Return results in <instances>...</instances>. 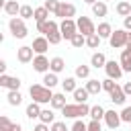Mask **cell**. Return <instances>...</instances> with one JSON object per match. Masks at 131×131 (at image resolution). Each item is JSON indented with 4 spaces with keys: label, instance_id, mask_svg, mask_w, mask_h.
<instances>
[{
    "label": "cell",
    "instance_id": "cell-36",
    "mask_svg": "<svg viewBox=\"0 0 131 131\" xmlns=\"http://www.w3.org/2000/svg\"><path fill=\"white\" fill-rule=\"evenodd\" d=\"M90 76V68L88 66H84V63H80V66H76V78H88Z\"/></svg>",
    "mask_w": 131,
    "mask_h": 131
},
{
    "label": "cell",
    "instance_id": "cell-38",
    "mask_svg": "<svg viewBox=\"0 0 131 131\" xmlns=\"http://www.w3.org/2000/svg\"><path fill=\"white\" fill-rule=\"evenodd\" d=\"M117 88V82L113 80V78H106V80H102V90H106V92H113Z\"/></svg>",
    "mask_w": 131,
    "mask_h": 131
},
{
    "label": "cell",
    "instance_id": "cell-11",
    "mask_svg": "<svg viewBox=\"0 0 131 131\" xmlns=\"http://www.w3.org/2000/svg\"><path fill=\"white\" fill-rule=\"evenodd\" d=\"M37 31L43 33V37H49V35H53V33L59 31V25H57L55 20H45V23L37 25Z\"/></svg>",
    "mask_w": 131,
    "mask_h": 131
},
{
    "label": "cell",
    "instance_id": "cell-15",
    "mask_svg": "<svg viewBox=\"0 0 131 131\" xmlns=\"http://www.w3.org/2000/svg\"><path fill=\"white\" fill-rule=\"evenodd\" d=\"M4 12L8 14V16H16V14H20V4L16 2V0H6V4H4Z\"/></svg>",
    "mask_w": 131,
    "mask_h": 131
},
{
    "label": "cell",
    "instance_id": "cell-20",
    "mask_svg": "<svg viewBox=\"0 0 131 131\" xmlns=\"http://www.w3.org/2000/svg\"><path fill=\"white\" fill-rule=\"evenodd\" d=\"M41 111H43V108H41V104H39V102H31V104L27 106L25 115H27L29 119H39V117H41Z\"/></svg>",
    "mask_w": 131,
    "mask_h": 131
},
{
    "label": "cell",
    "instance_id": "cell-17",
    "mask_svg": "<svg viewBox=\"0 0 131 131\" xmlns=\"http://www.w3.org/2000/svg\"><path fill=\"white\" fill-rule=\"evenodd\" d=\"M106 61H108V59H106V57H104V53H100V51L92 53V57H90V66H92V68H96V70H98V68H104V66H106Z\"/></svg>",
    "mask_w": 131,
    "mask_h": 131
},
{
    "label": "cell",
    "instance_id": "cell-43",
    "mask_svg": "<svg viewBox=\"0 0 131 131\" xmlns=\"http://www.w3.org/2000/svg\"><path fill=\"white\" fill-rule=\"evenodd\" d=\"M51 131H70V129L66 127V123H63V121H55V123L51 125Z\"/></svg>",
    "mask_w": 131,
    "mask_h": 131
},
{
    "label": "cell",
    "instance_id": "cell-5",
    "mask_svg": "<svg viewBox=\"0 0 131 131\" xmlns=\"http://www.w3.org/2000/svg\"><path fill=\"white\" fill-rule=\"evenodd\" d=\"M59 33H61V37H63V39L72 41V37L78 33V25H76V20H72V18L61 20V23H59Z\"/></svg>",
    "mask_w": 131,
    "mask_h": 131
},
{
    "label": "cell",
    "instance_id": "cell-26",
    "mask_svg": "<svg viewBox=\"0 0 131 131\" xmlns=\"http://www.w3.org/2000/svg\"><path fill=\"white\" fill-rule=\"evenodd\" d=\"M51 106L61 111V108L66 106V92H57V94H53V98H51Z\"/></svg>",
    "mask_w": 131,
    "mask_h": 131
},
{
    "label": "cell",
    "instance_id": "cell-3",
    "mask_svg": "<svg viewBox=\"0 0 131 131\" xmlns=\"http://www.w3.org/2000/svg\"><path fill=\"white\" fill-rule=\"evenodd\" d=\"M8 27H10V33H12L14 39H25L27 33H29V29H27V25H25V18H20V16L10 18Z\"/></svg>",
    "mask_w": 131,
    "mask_h": 131
},
{
    "label": "cell",
    "instance_id": "cell-27",
    "mask_svg": "<svg viewBox=\"0 0 131 131\" xmlns=\"http://www.w3.org/2000/svg\"><path fill=\"white\" fill-rule=\"evenodd\" d=\"M88 96H90V92H88L86 88H76V90H74V100H76L78 104L86 102V100H88Z\"/></svg>",
    "mask_w": 131,
    "mask_h": 131
},
{
    "label": "cell",
    "instance_id": "cell-19",
    "mask_svg": "<svg viewBox=\"0 0 131 131\" xmlns=\"http://www.w3.org/2000/svg\"><path fill=\"white\" fill-rule=\"evenodd\" d=\"M90 94H98L100 90H102V80H94V78H88V82H86V86H84Z\"/></svg>",
    "mask_w": 131,
    "mask_h": 131
},
{
    "label": "cell",
    "instance_id": "cell-7",
    "mask_svg": "<svg viewBox=\"0 0 131 131\" xmlns=\"http://www.w3.org/2000/svg\"><path fill=\"white\" fill-rule=\"evenodd\" d=\"M20 78L18 76H8V74H0V86L8 88V90H18L20 88Z\"/></svg>",
    "mask_w": 131,
    "mask_h": 131
},
{
    "label": "cell",
    "instance_id": "cell-4",
    "mask_svg": "<svg viewBox=\"0 0 131 131\" xmlns=\"http://www.w3.org/2000/svg\"><path fill=\"white\" fill-rule=\"evenodd\" d=\"M127 35H129V31H125V29H117V31H113V35H111V39H108L111 47H113V49L127 47Z\"/></svg>",
    "mask_w": 131,
    "mask_h": 131
},
{
    "label": "cell",
    "instance_id": "cell-8",
    "mask_svg": "<svg viewBox=\"0 0 131 131\" xmlns=\"http://www.w3.org/2000/svg\"><path fill=\"white\" fill-rule=\"evenodd\" d=\"M33 70L39 72V74H47L51 70V59H47L45 55H35L33 59Z\"/></svg>",
    "mask_w": 131,
    "mask_h": 131
},
{
    "label": "cell",
    "instance_id": "cell-42",
    "mask_svg": "<svg viewBox=\"0 0 131 131\" xmlns=\"http://www.w3.org/2000/svg\"><path fill=\"white\" fill-rule=\"evenodd\" d=\"M61 39H63V37H61V33H59V31H57V33H53V35H49V37H47V41H49V45H57V43H59V41H61Z\"/></svg>",
    "mask_w": 131,
    "mask_h": 131
},
{
    "label": "cell",
    "instance_id": "cell-35",
    "mask_svg": "<svg viewBox=\"0 0 131 131\" xmlns=\"http://www.w3.org/2000/svg\"><path fill=\"white\" fill-rule=\"evenodd\" d=\"M100 41H102V39H100V37H98L96 33H94V35H90V37H86V45H88L90 49H98Z\"/></svg>",
    "mask_w": 131,
    "mask_h": 131
},
{
    "label": "cell",
    "instance_id": "cell-21",
    "mask_svg": "<svg viewBox=\"0 0 131 131\" xmlns=\"http://www.w3.org/2000/svg\"><path fill=\"white\" fill-rule=\"evenodd\" d=\"M123 72H131V51L129 49H123L121 51V59H119Z\"/></svg>",
    "mask_w": 131,
    "mask_h": 131
},
{
    "label": "cell",
    "instance_id": "cell-47",
    "mask_svg": "<svg viewBox=\"0 0 131 131\" xmlns=\"http://www.w3.org/2000/svg\"><path fill=\"white\" fill-rule=\"evenodd\" d=\"M33 131H51V129H49V125H45V123H39V125H37Z\"/></svg>",
    "mask_w": 131,
    "mask_h": 131
},
{
    "label": "cell",
    "instance_id": "cell-50",
    "mask_svg": "<svg viewBox=\"0 0 131 131\" xmlns=\"http://www.w3.org/2000/svg\"><path fill=\"white\" fill-rule=\"evenodd\" d=\"M129 43H131V33L127 35V45H129Z\"/></svg>",
    "mask_w": 131,
    "mask_h": 131
},
{
    "label": "cell",
    "instance_id": "cell-2",
    "mask_svg": "<svg viewBox=\"0 0 131 131\" xmlns=\"http://www.w3.org/2000/svg\"><path fill=\"white\" fill-rule=\"evenodd\" d=\"M90 108L92 106H88L86 102H82V104H66L63 108H61V115L66 117V119H80V117H86V115H90Z\"/></svg>",
    "mask_w": 131,
    "mask_h": 131
},
{
    "label": "cell",
    "instance_id": "cell-18",
    "mask_svg": "<svg viewBox=\"0 0 131 131\" xmlns=\"http://www.w3.org/2000/svg\"><path fill=\"white\" fill-rule=\"evenodd\" d=\"M96 35H98L100 39H111V35H113V27H111L108 23H100V25L96 27Z\"/></svg>",
    "mask_w": 131,
    "mask_h": 131
},
{
    "label": "cell",
    "instance_id": "cell-40",
    "mask_svg": "<svg viewBox=\"0 0 131 131\" xmlns=\"http://www.w3.org/2000/svg\"><path fill=\"white\" fill-rule=\"evenodd\" d=\"M70 131H88V125L84 123V121H80V119H76L74 121V125H72V129Z\"/></svg>",
    "mask_w": 131,
    "mask_h": 131
},
{
    "label": "cell",
    "instance_id": "cell-6",
    "mask_svg": "<svg viewBox=\"0 0 131 131\" xmlns=\"http://www.w3.org/2000/svg\"><path fill=\"white\" fill-rule=\"evenodd\" d=\"M76 25H78V33H82L84 37H90V35L96 33V27H94V23L88 16H78Z\"/></svg>",
    "mask_w": 131,
    "mask_h": 131
},
{
    "label": "cell",
    "instance_id": "cell-32",
    "mask_svg": "<svg viewBox=\"0 0 131 131\" xmlns=\"http://www.w3.org/2000/svg\"><path fill=\"white\" fill-rule=\"evenodd\" d=\"M20 18H35V8L33 6H29V4H25V6H20V14H18Z\"/></svg>",
    "mask_w": 131,
    "mask_h": 131
},
{
    "label": "cell",
    "instance_id": "cell-39",
    "mask_svg": "<svg viewBox=\"0 0 131 131\" xmlns=\"http://www.w3.org/2000/svg\"><path fill=\"white\" fill-rule=\"evenodd\" d=\"M14 123H10L8 117H0V131H10Z\"/></svg>",
    "mask_w": 131,
    "mask_h": 131
},
{
    "label": "cell",
    "instance_id": "cell-12",
    "mask_svg": "<svg viewBox=\"0 0 131 131\" xmlns=\"http://www.w3.org/2000/svg\"><path fill=\"white\" fill-rule=\"evenodd\" d=\"M104 123H106V127L108 129H117L123 121H121V113H117V111H106V115H104Z\"/></svg>",
    "mask_w": 131,
    "mask_h": 131
},
{
    "label": "cell",
    "instance_id": "cell-16",
    "mask_svg": "<svg viewBox=\"0 0 131 131\" xmlns=\"http://www.w3.org/2000/svg\"><path fill=\"white\" fill-rule=\"evenodd\" d=\"M108 96H111V100H113L115 104H125V100H127V94L123 92L121 86H117L113 92H108Z\"/></svg>",
    "mask_w": 131,
    "mask_h": 131
},
{
    "label": "cell",
    "instance_id": "cell-46",
    "mask_svg": "<svg viewBox=\"0 0 131 131\" xmlns=\"http://www.w3.org/2000/svg\"><path fill=\"white\" fill-rule=\"evenodd\" d=\"M123 92L127 94V98L131 96V82H125V84H123Z\"/></svg>",
    "mask_w": 131,
    "mask_h": 131
},
{
    "label": "cell",
    "instance_id": "cell-25",
    "mask_svg": "<svg viewBox=\"0 0 131 131\" xmlns=\"http://www.w3.org/2000/svg\"><path fill=\"white\" fill-rule=\"evenodd\" d=\"M6 98H8V104H10V106H18V104L23 102V94H20L18 90H8V96H6Z\"/></svg>",
    "mask_w": 131,
    "mask_h": 131
},
{
    "label": "cell",
    "instance_id": "cell-34",
    "mask_svg": "<svg viewBox=\"0 0 131 131\" xmlns=\"http://www.w3.org/2000/svg\"><path fill=\"white\" fill-rule=\"evenodd\" d=\"M61 88H63V92H72V94H74V90L78 88V86H76V78H66V80L61 82Z\"/></svg>",
    "mask_w": 131,
    "mask_h": 131
},
{
    "label": "cell",
    "instance_id": "cell-45",
    "mask_svg": "<svg viewBox=\"0 0 131 131\" xmlns=\"http://www.w3.org/2000/svg\"><path fill=\"white\" fill-rule=\"evenodd\" d=\"M123 29H125V31H131V14L123 18Z\"/></svg>",
    "mask_w": 131,
    "mask_h": 131
},
{
    "label": "cell",
    "instance_id": "cell-24",
    "mask_svg": "<svg viewBox=\"0 0 131 131\" xmlns=\"http://www.w3.org/2000/svg\"><path fill=\"white\" fill-rule=\"evenodd\" d=\"M35 20H37V25H41V23L49 20V10H47L45 6H39V8H35Z\"/></svg>",
    "mask_w": 131,
    "mask_h": 131
},
{
    "label": "cell",
    "instance_id": "cell-28",
    "mask_svg": "<svg viewBox=\"0 0 131 131\" xmlns=\"http://www.w3.org/2000/svg\"><path fill=\"white\" fill-rule=\"evenodd\" d=\"M104 115H106V111H104L100 104H94V106L90 108V119H92V121H100V119H104Z\"/></svg>",
    "mask_w": 131,
    "mask_h": 131
},
{
    "label": "cell",
    "instance_id": "cell-1",
    "mask_svg": "<svg viewBox=\"0 0 131 131\" xmlns=\"http://www.w3.org/2000/svg\"><path fill=\"white\" fill-rule=\"evenodd\" d=\"M29 94H31L33 102H39V104H47V102H51V98H53L51 88H47V86H43V84H33V86L29 88Z\"/></svg>",
    "mask_w": 131,
    "mask_h": 131
},
{
    "label": "cell",
    "instance_id": "cell-48",
    "mask_svg": "<svg viewBox=\"0 0 131 131\" xmlns=\"http://www.w3.org/2000/svg\"><path fill=\"white\" fill-rule=\"evenodd\" d=\"M0 72H2V74L6 72V61H4V59H0Z\"/></svg>",
    "mask_w": 131,
    "mask_h": 131
},
{
    "label": "cell",
    "instance_id": "cell-10",
    "mask_svg": "<svg viewBox=\"0 0 131 131\" xmlns=\"http://www.w3.org/2000/svg\"><path fill=\"white\" fill-rule=\"evenodd\" d=\"M104 70H106V76H108V78H113V80H119V78L123 76V68H121V63H119V61H115V59L106 61Z\"/></svg>",
    "mask_w": 131,
    "mask_h": 131
},
{
    "label": "cell",
    "instance_id": "cell-31",
    "mask_svg": "<svg viewBox=\"0 0 131 131\" xmlns=\"http://www.w3.org/2000/svg\"><path fill=\"white\" fill-rule=\"evenodd\" d=\"M57 74H53V72H47L45 76H43V86H47V88H53V86H57Z\"/></svg>",
    "mask_w": 131,
    "mask_h": 131
},
{
    "label": "cell",
    "instance_id": "cell-13",
    "mask_svg": "<svg viewBox=\"0 0 131 131\" xmlns=\"http://www.w3.org/2000/svg\"><path fill=\"white\" fill-rule=\"evenodd\" d=\"M74 14H76V6L70 4V2H61V4H59V10H57L55 16H59L61 20H66V18H72Z\"/></svg>",
    "mask_w": 131,
    "mask_h": 131
},
{
    "label": "cell",
    "instance_id": "cell-29",
    "mask_svg": "<svg viewBox=\"0 0 131 131\" xmlns=\"http://www.w3.org/2000/svg\"><path fill=\"white\" fill-rule=\"evenodd\" d=\"M106 12H108V8H106V4L104 2H96V4H92V14L94 16H106Z\"/></svg>",
    "mask_w": 131,
    "mask_h": 131
},
{
    "label": "cell",
    "instance_id": "cell-44",
    "mask_svg": "<svg viewBox=\"0 0 131 131\" xmlns=\"http://www.w3.org/2000/svg\"><path fill=\"white\" fill-rule=\"evenodd\" d=\"M88 131H102L100 121H90V123H88Z\"/></svg>",
    "mask_w": 131,
    "mask_h": 131
},
{
    "label": "cell",
    "instance_id": "cell-30",
    "mask_svg": "<svg viewBox=\"0 0 131 131\" xmlns=\"http://www.w3.org/2000/svg\"><path fill=\"white\" fill-rule=\"evenodd\" d=\"M63 70H66V61H63L61 57H53V59H51V70H49V72L59 74V72H63Z\"/></svg>",
    "mask_w": 131,
    "mask_h": 131
},
{
    "label": "cell",
    "instance_id": "cell-49",
    "mask_svg": "<svg viewBox=\"0 0 131 131\" xmlns=\"http://www.w3.org/2000/svg\"><path fill=\"white\" fill-rule=\"evenodd\" d=\"M84 2H86V4H90V6H92V4H96V2H98V0H84Z\"/></svg>",
    "mask_w": 131,
    "mask_h": 131
},
{
    "label": "cell",
    "instance_id": "cell-22",
    "mask_svg": "<svg viewBox=\"0 0 131 131\" xmlns=\"http://www.w3.org/2000/svg\"><path fill=\"white\" fill-rule=\"evenodd\" d=\"M39 121H41V123H45V125H53V123H55V113H53L51 108H43V111H41Z\"/></svg>",
    "mask_w": 131,
    "mask_h": 131
},
{
    "label": "cell",
    "instance_id": "cell-9",
    "mask_svg": "<svg viewBox=\"0 0 131 131\" xmlns=\"http://www.w3.org/2000/svg\"><path fill=\"white\" fill-rule=\"evenodd\" d=\"M16 59H18L20 63H29V61H33V59H35V51H33V47H31V45H23V47H18V49H16Z\"/></svg>",
    "mask_w": 131,
    "mask_h": 131
},
{
    "label": "cell",
    "instance_id": "cell-14",
    "mask_svg": "<svg viewBox=\"0 0 131 131\" xmlns=\"http://www.w3.org/2000/svg\"><path fill=\"white\" fill-rule=\"evenodd\" d=\"M33 51L37 53V55H45V51L49 49V41H47V37H37V39H33Z\"/></svg>",
    "mask_w": 131,
    "mask_h": 131
},
{
    "label": "cell",
    "instance_id": "cell-37",
    "mask_svg": "<svg viewBox=\"0 0 131 131\" xmlns=\"http://www.w3.org/2000/svg\"><path fill=\"white\" fill-rule=\"evenodd\" d=\"M59 4L61 2H57V0H45V8L49 10V12H53V14H57V10H59Z\"/></svg>",
    "mask_w": 131,
    "mask_h": 131
},
{
    "label": "cell",
    "instance_id": "cell-41",
    "mask_svg": "<svg viewBox=\"0 0 131 131\" xmlns=\"http://www.w3.org/2000/svg\"><path fill=\"white\" fill-rule=\"evenodd\" d=\"M121 121L131 125V106H125V108L121 111Z\"/></svg>",
    "mask_w": 131,
    "mask_h": 131
},
{
    "label": "cell",
    "instance_id": "cell-23",
    "mask_svg": "<svg viewBox=\"0 0 131 131\" xmlns=\"http://www.w3.org/2000/svg\"><path fill=\"white\" fill-rule=\"evenodd\" d=\"M117 14L119 16H129L131 14V2H127V0H121L119 4H117Z\"/></svg>",
    "mask_w": 131,
    "mask_h": 131
},
{
    "label": "cell",
    "instance_id": "cell-33",
    "mask_svg": "<svg viewBox=\"0 0 131 131\" xmlns=\"http://www.w3.org/2000/svg\"><path fill=\"white\" fill-rule=\"evenodd\" d=\"M70 43H72V47L80 49V47H84V45H86V37H84L82 33H76V35L72 37V41H70Z\"/></svg>",
    "mask_w": 131,
    "mask_h": 131
}]
</instances>
